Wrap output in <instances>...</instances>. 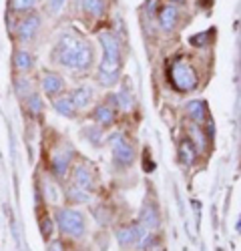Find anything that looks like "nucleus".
<instances>
[{"label":"nucleus","instance_id":"obj_1","mask_svg":"<svg viewBox=\"0 0 241 251\" xmlns=\"http://www.w3.org/2000/svg\"><path fill=\"white\" fill-rule=\"evenodd\" d=\"M58 60L71 71H85L93 62V49L76 34L67 32L58 40Z\"/></svg>","mask_w":241,"mask_h":251},{"label":"nucleus","instance_id":"obj_2","mask_svg":"<svg viewBox=\"0 0 241 251\" xmlns=\"http://www.w3.org/2000/svg\"><path fill=\"white\" fill-rule=\"evenodd\" d=\"M60 231L71 235V237H80L85 233V217L76 209H60L56 215Z\"/></svg>","mask_w":241,"mask_h":251},{"label":"nucleus","instance_id":"obj_3","mask_svg":"<svg viewBox=\"0 0 241 251\" xmlns=\"http://www.w3.org/2000/svg\"><path fill=\"white\" fill-rule=\"evenodd\" d=\"M171 80L179 91H191L197 85V75H195V71H193V67L189 65V62L179 60L171 69Z\"/></svg>","mask_w":241,"mask_h":251},{"label":"nucleus","instance_id":"obj_4","mask_svg":"<svg viewBox=\"0 0 241 251\" xmlns=\"http://www.w3.org/2000/svg\"><path fill=\"white\" fill-rule=\"evenodd\" d=\"M117 237H119L120 245H137V247H145L151 241L149 239V231L141 223H135L131 227L120 229V231L117 233Z\"/></svg>","mask_w":241,"mask_h":251},{"label":"nucleus","instance_id":"obj_5","mask_svg":"<svg viewBox=\"0 0 241 251\" xmlns=\"http://www.w3.org/2000/svg\"><path fill=\"white\" fill-rule=\"evenodd\" d=\"M119 69H120V58H109L103 56L98 65V82L105 87H113L115 82L119 80Z\"/></svg>","mask_w":241,"mask_h":251},{"label":"nucleus","instance_id":"obj_6","mask_svg":"<svg viewBox=\"0 0 241 251\" xmlns=\"http://www.w3.org/2000/svg\"><path fill=\"white\" fill-rule=\"evenodd\" d=\"M109 145H111V151H113L117 163H120V165H131V163H133L135 153H133L131 145L127 143V139H125L123 135H119V133L113 135V137L109 139Z\"/></svg>","mask_w":241,"mask_h":251},{"label":"nucleus","instance_id":"obj_7","mask_svg":"<svg viewBox=\"0 0 241 251\" xmlns=\"http://www.w3.org/2000/svg\"><path fill=\"white\" fill-rule=\"evenodd\" d=\"M98 40H100V47H103V56L120 58V47H119L117 36H113L111 32H100Z\"/></svg>","mask_w":241,"mask_h":251},{"label":"nucleus","instance_id":"obj_8","mask_svg":"<svg viewBox=\"0 0 241 251\" xmlns=\"http://www.w3.org/2000/svg\"><path fill=\"white\" fill-rule=\"evenodd\" d=\"M38 26H40V18H38L36 14L26 16V18L23 20V23L18 25V38L23 40V43H26V40H30V38L36 34Z\"/></svg>","mask_w":241,"mask_h":251},{"label":"nucleus","instance_id":"obj_9","mask_svg":"<svg viewBox=\"0 0 241 251\" xmlns=\"http://www.w3.org/2000/svg\"><path fill=\"white\" fill-rule=\"evenodd\" d=\"M63 89H65V80L60 78L58 75H52V73L45 75V78H43V91H45L47 95L56 97V95L63 93Z\"/></svg>","mask_w":241,"mask_h":251},{"label":"nucleus","instance_id":"obj_10","mask_svg":"<svg viewBox=\"0 0 241 251\" xmlns=\"http://www.w3.org/2000/svg\"><path fill=\"white\" fill-rule=\"evenodd\" d=\"M71 99L74 102V107L85 109V107H89V102L93 100V89L89 85H83V87H78V89L72 91V97Z\"/></svg>","mask_w":241,"mask_h":251},{"label":"nucleus","instance_id":"obj_11","mask_svg":"<svg viewBox=\"0 0 241 251\" xmlns=\"http://www.w3.org/2000/svg\"><path fill=\"white\" fill-rule=\"evenodd\" d=\"M74 185L80 187V189H85V191H89L93 187V177H91V173H89V169L85 165L76 167V171H74Z\"/></svg>","mask_w":241,"mask_h":251},{"label":"nucleus","instance_id":"obj_12","mask_svg":"<svg viewBox=\"0 0 241 251\" xmlns=\"http://www.w3.org/2000/svg\"><path fill=\"white\" fill-rule=\"evenodd\" d=\"M159 20H161L163 30H173L175 25H177V8L175 6H165L159 14Z\"/></svg>","mask_w":241,"mask_h":251},{"label":"nucleus","instance_id":"obj_13","mask_svg":"<svg viewBox=\"0 0 241 251\" xmlns=\"http://www.w3.org/2000/svg\"><path fill=\"white\" fill-rule=\"evenodd\" d=\"M14 67L20 73H28L32 69V54L28 50H16L14 52Z\"/></svg>","mask_w":241,"mask_h":251},{"label":"nucleus","instance_id":"obj_14","mask_svg":"<svg viewBox=\"0 0 241 251\" xmlns=\"http://www.w3.org/2000/svg\"><path fill=\"white\" fill-rule=\"evenodd\" d=\"M54 111H58L63 117H72L74 115V102H72V99L71 97H58V99H54Z\"/></svg>","mask_w":241,"mask_h":251},{"label":"nucleus","instance_id":"obj_15","mask_svg":"<svg viewBox=\"0 0 241 251\" xmlns=\"http://www.w3.org/2000/svg\"><path fill=\"white\" fill-rule=\"evenodd\" d=\"M141 225H143L147 231L159 227V219H157V213L153 207H143V211H141Z\"/></svg>","mask_w":241,"mask_h":251},{"label":"nucleus","instance_id":"obj_16","mask_svg":"<svg viewBox=\"0 0 241 251\" xmlns=\"http://www.w3.org/2000/svg\"><path fill=\"white\" fill-rule=\"evenodd\" d=\"M187 113H189V117L193 121L201 123L203 117H205V104L201 100H191V102H187Z\"/></svg>","mask_w":241,"mask_h":251},{"label":"nucleus","instance_id":"obj_17","mask_svg":"<svg viewBox=\"0 0 241 251\" xmlns=\"http://www.w3.org/2000/svg\"><path fill=\"white\" fill-rule=\"evenodd\" d=\"M85 12L93 16H103L105 14V0H83Z\"/></svg>","mask_w":241,"mask_h":251},{"label":"nucleus","instance_id":"obj_18","mask_svg":"<svg viewBox=\"0 0 241 251\" xmlns=\"http://www.w3.org/2000/svg\"><path fill=\"white\" fill-rule=\"evenodd\" d=\"M69 163H71V155H69V153H56L54 159H52V165H54L56 175H65Z\"/></svg>","mask_w":241,"mask_h":251},{"label":"nucleus","instance_id":"obj_19","mask_svg":"<svg viewBox=\"0 0 241 251\" xmlns=\"http://www.w3.org/2000/svg\"><path fill=\"white\" fill-rule=\"evenodd\" d=\"M38 0H10V10L12 12H28L36 6Z\"/></svg>","mask_w":241,"mask_h":251},{"label":"nucleus","instance_id":"obj_20","mask_svg":"<svg viewBox=\"0 0 241 251\" xmlns=\"http://www.w3.org/2000/svg\"><path fill=\"white\" fill-rule=\"evenodd\" d=\"M95 119H96L98 125H111L115 117H113V111L109 107H98L95 111Z\"/></svg>","mask_w":241,"mask_h":251},{"label":"nucleus","instance_id":"obj_21","mask_svg":"<svg viewBox=\"0 0 241 251\" xmlns=\"http://www.w3.org/2000/svg\"><path fill=\"white\" fill-rule=\"evenodd\" d=\"M14 89H16V95H20V97H26L28 99L32 95V87H30V80L28 78H16Z\"/></svg>","mask_w":241,"mask_h":251},{"label":"nucleus","instance_id":"obj_22","mask_svg":"<svg viewBox=\"0 0 241 251\" xmlns=\"http://www.w3.org/2000/svg\"><path fill=\"white\" fill-rule=\"evenodd\" d=\"M69 197L72 199V201H76V203H83V201H89V191H85V189H80V187H71V191H69Z\"/></svg>","mask_w":241,"mask_h":251},{"label":"nucleus","instance_id":"obj_23","mask_svg":"<svg viewBox=\"0 0 241 251\" xmlns=\"http://www.w3.org/2000/svg\"><path fill=\"white\" fill-rule=\"evenodd\" d=\"M181 157H183V163H185V165H191V163H193L195 151H193V147H191L189 141H185L183 145H181Z\"/></svg>","mask_w":241,"mask_h":251},{"label":"nucleus","instance_id":"obj_24","mask_svg":"<svg viewBox=\"0 0 241 251\" xmlns=\"http://www.w3.org/2000/svg\"><path fill=\"white\" fill-rule=\"evenodd\" d=\"M26 102H28V109L36 115V113H40V111H43V100H40V95H30L28 99H26Z\"/></svg>","mask_w":241,"mask_h":251},{"label":"nucleus","instance_id":"obj_25","mask_svg":"<svg viewBox=\"0 0 241 251\" xmlns=\"http://www.w3.org/2000/svg\"><path fill=\"white\" fill-rule=\"evenodd\" d=\"M117 102L120 104V109L131 107V95L129 93H117Z\"/></svg>","mask_w":241,"mask_h":251},{"label":"nucleus","instance_id":"obj_26","mask_svg":"<svg viewBox=\"0 0 241 251\" xmlns=\"http://www.w3.org/2000/svg\"><path fill=\"white\" fill-rule=\"evenodd\" d=\"M191 135L197 139V147H199V149H203V147H205V139H203V135H199V129H197V127L191 129Z\"/></svg>","mask_w":241,"mask_h":251},{"label":"nucleus","instance_id":"obj_27","mask_svg":"<svg viewBox=\"0 0 241 251\" xmlns=\"http://www.w3.org/2000/svg\"><path fill=\"white\" fill-rule=\"evenodd\" d=\"M47 195H48V199H50L52 203L58 201V189H54L52 185H47Z\"/></svg>","mask_w":241,"mask_h":251},{"label":"nucleus","instance_id":"obj_28","mask_svg":"<svg viewBox=\"0 0 241 251\" xmlns=\"http://www.w3.org/2000/svg\"><path fill=\"white\" fill-rule=\"evenodd\" d=\"M63 4H65V0H48V6H50L52 12H58L60 8H63Z\"/></svg>","mask_w":241,"mask_h":251},{"label":"nucleus","instance_id":"obj_29","mask_svg":"<svg viewBox=\"0 0 241 251\" xmlns=\"http://www.w3.org/2000/svg\"><path fill=\"white\" fill-rule=\"evenodd\" d=\"M50 231H52V223H50L48 219H45V223H43V235H45V237H48V235H50Z\"/></svg>","mask_w":241,"mask_h":251},{"label":"nucleus","instance_id":"obj_30","mask_svg":"<svg viewBox=\"0 0 241 251\" xmlns=\"http://www.w3.org/2000/svg\"><path fill=\"white\" fill-rule=\"evenodd\" d=\"M48 249H50V251H63L60 243H56V241H54V243H50V247H48Z\"/></svg>","mask_w":241,"mask_h":251},{"label":"nucleus","instance_id":"obj_31","mask_svg":"<svg viewBox=\"0 0 241 251\" xmlns=\"http://www.w3.org/2000/svg\"><path fill=\"white\" fill-rule=\"evenodd\" d=\"M175 2H181V0H175Z\"/></svg>","mask_w":241,"mask_h":251}]
</instances>
